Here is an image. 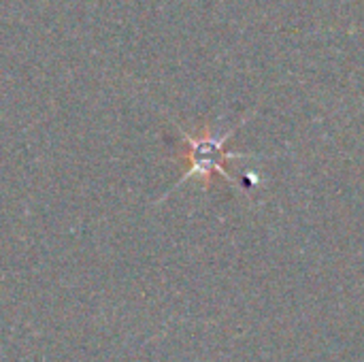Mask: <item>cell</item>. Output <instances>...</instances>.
Listing matches in <instances>:
<instances>
[{
  "label": "cell",
  "mask_w": 364,
  "mask_h": 362,
  "mask_svg": "<svg viewBox=\"0 0 364 362\" xmlns=\"http://www.w3.org/2000/svg\"><path fill=\"white\" fill-rule=\"evenodd\" d=\"M247 119V117H245ZM243 119V122H245ZM239 122L235 128L226 130V132H215L211 126L200 128L198 132H188L186 128L177 126V130L181 132V141L186 145V149L181 151V160L186 162V171L183 175L177 179V183L173 186V190H168L160 201H164L171 192H175L179 186H183L188 179H196L200 181L203 190H211L213 183V175H220L222 179H226L228 183H235L232 173L228 171V162L230 160H247V158H256L252 154H243V151H230L228 149V141L230 137L237 132V128L243 124Z\"/></svg>",
  "instance_id": "1"
}]
</instances>
